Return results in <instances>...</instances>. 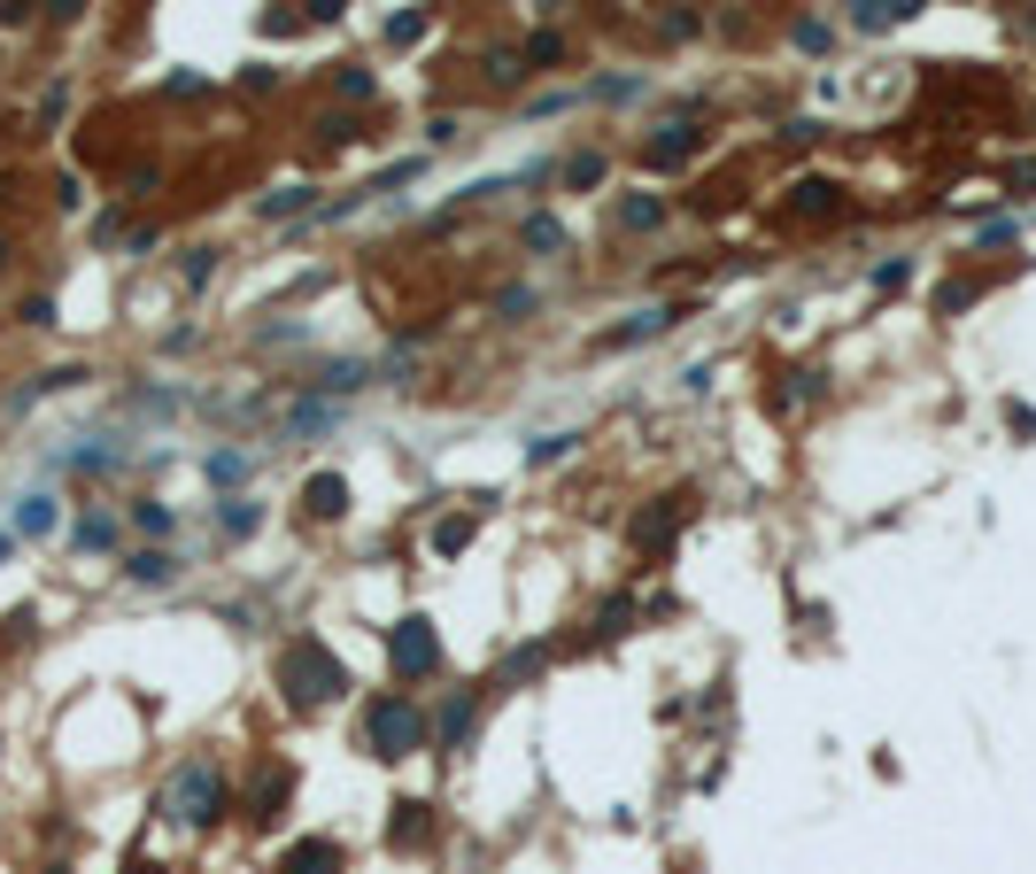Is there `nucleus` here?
I'll return each instance as SVG.
<instances>
[{
    "instance_id": "f257e3e1",
    "label": "nucleus",
    "mask_w": 1036,
    "mask_h": 874,
    "mask_svg": "<svg viewBox=\"0 0 1036 874\" xmlns=\"http://www.w3.org/2000/svg\"><path fill=\"white\" fill-rule=\"evenodd\" d=\"M279 682H287V697H295V704H326V697H341V689H348L341 658H333L326 643H295V650L279 658Z\"/></svg>"
},
{
    "instance_id": "f03ea898",
    "label": "nucleus",
    "mask_w": 1036,
    "mask_h": 874,
    "mask_svg": "<svg viewBox=\"0 0 1036 874\" xmlns=\"http://www.w3.org/2000/svg\"><path fill=\"white\" fill-rule=\"evenodd\" d=\"M363 743H371L379 758H410V751L426 743V719H418L402 697H379V704H371V719H363Z\"/></svg>"
},
{
    "instance_id": "7ed1b4c3",
    "label": "nucleus",
    "mask_w": 1036,
    "mask_h": 874,
    "mask_svg": "<svg viewBox=\"0 0 1036 874\" xmlns=\"http://www.w3.org/2000/svg\"><path fill=\"white\" fill-rule=\"evenodd\" d=\"M225 813V782L193 758V766H178V782H171V821H186V828H201V821H217Z\"/></svg>"
},
{
    "instance_id": "20e7f679",
    "label": "nucleus",
    "mask_w": 1036,
    "mask_h": 874,
    "mask_svg": "<svg viewBox=\"0 0 1036 874\" xmlns=\"http://www.w3.org/2000/svg\"><path fill=\"white\" fill-rule=\"evenodd\" d=\"M387 658H395V674H402V682H426V674L441 666V643H434V627H426V619H402V627L387 635Z\"/></svg>"
},
{
    "instance_id": "39448f33",
    "label": "nucleus",
    "mask_w": 1036,
    "mask_h": 874,
    "mask_svg": "<svg viewBox=\"0 0 1036 874\" xmlns=\"http://www.w3.org/2000/svg\"><path fill=\"white\" fill-rule=\"evenodd\" d=\"M696 148H704V132H696V125H666V132L642 148V163H650V171H674V163H689Z\"/></svg>"
},
{
    "instance_id": "423d86ee",
    "label": "nucleus",
    "mask_w": 1036,
    "mask_h": 874,
    "mask_svg": "<svg viewBox=\"0 0 1036 874\" xmlns=\"http://www.w3.org/2000/svg\"><path fill=\"white\" fill-rule=\"evenodd\" d=\"M928 0H851L844 16L859 23V31H889V23H905V16H920Z\"/></svg>"
},
{
    "instance_id": "0eeeda50",
    "label": "nucleus",
    "mask_w": 1036,
    "mask_h": 874,
    "mask_svg": "<svg viewBox=\"0 0 1036 874\" xmlns=\"http://www.w3.org/2000/svg\"><path fill=\"white\" fill-rule=\"evenodd\" d=\"M689 519V496H666V512H650V519H635V549H666L674 542V526Z\"/></svg>"
},
{
    "instance_id": "6e6552de",
    "label": "nucleus",
    "mask_w": 1036,
    "mask_h": 874,
    "mask_svg": "<svg viewBox=\"0 0 1036 874\" xmlns=\"http://www.w3.org/2000/svg\"><path fill=\"white\" fill-rule=\"evenodd\" d=\"M302 504H310L318 519H341V512H348V480H341V473H318V480L302 488Z\"/></svg>"
},
{
    "instance_id": "1a4fd4ad",
    "label": "nucleus",
    "mask_w": 1036,
    "mask_h": 874,
    "mask_svg": "<svg viewBox=\"0 0 1036 874\" xmlns=\"http://www.w3.org/2000/svg\"><path fill=\"white\" fill-rule=\"evenodd\" d=\"M279 874H341V852H333V844H295V852L279 860Z\"/></svg>"
},
{
    "instance_id": "9d476101",
    "label": "nucleus",
    "mask_w": 1036,
    "mask_h": 874,
    "mask_svg": "<svg viewBox=\"0 0 1036 874\" xmlns=\"http://www.w3.org/2000/svg\"><path fill=\"white\" fill-rule=\"evenodd\" d=\"M124 573H132L140 588H171V580H178V557H163V549H140Z\"/></svg>"
},
{
    "instance_id": "9b49d317",
    "label": "nucleus",
    "mask_w": 1036,
    "mask_h": 874,
    "mask_svg": "<svg viewBox=\"0 0 1036 874\" xmlns=\"http://www.w3.org/2000/svg\"><path fill=\"white\" fill-rule=\"evenodd\" d=\"M836 209H844V193H836L828 178H805V186H797V217H836Z\"/></svg>"
},
{
    "instance_id": "f8f14e48",
    "label": "nucleus",
    "mask_w": 1036,
    "mask_h": 874,
    "mask_svg": "<svg viewBox=\"0 0 1036 874\" xmlns=\"http://www.w3.org/2000/svg\"><path fill=\"white\" fill-rule=\"evenodd\" d=\"M402 821H387V836L395 844H426V805H395Z\"/></svg>"
},
{
    "instance_id": "ddd939ff",
    "label": "nucleus",
    "mask_w": 1036,
    "mask_h": 874,
    "mask_svg": "<svg viewBox=\"0 0 1036 874\" xmlns=\"http://www.w3.org/2000/svg\"><path fill=\"white\" fill-rule=\"evenodd\" d=\"M472 542V519H441L434 526V549H465Z\"/></svg>"
},
{
    "instance_id": "4468645a",
    "label": "nucleus",
    "mask_w": 1036,
    "mask_h": 874,
    "mask_svg": "<svg viewBox=\"0 0 1036 874\" xmlns=\"http://www.w3.org/2000/svg\"><path fill=\"white\" fill-rule=\"evenodd\" d=\"M596 178H604V156H572L565 163V186H596Z\"/></svg>"
},
{
    "instance_id": "2eb2a0df",
    "label": "nucleus",
    "mask_w": 1036,
    "mask_h": 874,
    "mask_svg": "<svg viewBox=\"0 0 1036 874\" xmlns=\"http://www.w3.org/2000/svg\"><path fill=\"white\" fill-rule=\"evenodd\" d=\"M16 526H23V534H47V526H54V512H47V496H31V504L16 512Z\"/></svg>"
},
{
    "instance_id": "dca6fc26",
    "label": "nucleus",
    "mask_w": 1036,
    "mask_h": 874,
    "mask_svg": "<svg viewBox=\"0 0 1036 874\" xmlns=\"http://www.w3.org/2000/svg\"><path fill=\"white\" fill-rule=\"evenodd\" d=\"M557 54H565L557 31H534V39H526V62H557Z\"/></svg>"
},
{
    "instance_id": "f3484780",
    "label": "nucleus",
    "mask_w": 1036,
    "mask_h": 874,
    "mask_svg": "<svg viewBox=\"0 0 1036 874\" xmlns=\"http://www.w3.org/2000/svg\"><path fill=\"white\" fill-rule=\"evenodd\" d=\"M557 240H565L557 217H534V225H526V248H557Z\"/></svg>"
},
{
    "instance_id": "a211bd4d",
    "label": "nucleus",
    "mask_w": 1036,
    "mask_h": 874,
    "mask_svg": "<svg viewBox=\"0 0 1036 874\" xmlns=\"http://www.w3.org/2000/svg\"><path fill=\"white\" fill-rule=\"evenodd\" d=\"M78 542H86V549H109V542H117V526H109V519H86V526H78Z\"/></svg>"
},
{
    "instance_id": "6ab92c4d",
    "label": "nucleus",
    "mask_w": 1036,
    "mask_h": 874,
    "mask_svg": "<svg viewBox=\"0 0 1036 874\" xmlns=\"http://www.w3.org/2000/svg\"><path fill=\"white\" fill-rule=\"evenodd\" d=\"M326 418H333V410H326V403H302V410H295V434H318V426H326Z\"/></svg>"
},
{
    "instance_id": "aec40b11",
    "label": "nucleus",
    "mask_w": 1036,
    "mask_h": 874,
    "mask_svg": "<svg viewBox=\"0 0 1036 874\" xmlns=\"http://www.w3.org/2000/svg\"><path fill=\"white\" fill-rule=\"evenodd\" d=\"M140 534H171V512L163 504H140Z\"/></svg>"
},
{
    "instance_id": "412c9836",
    "label": "nucleus",
    "mask_w": 1036,
    "mask_h": 874,
    "mask_svg": "<svg viewBox=\"0 0 1036 874\" xmlns=\"http://www.w3.org/2000/svg\"><path fill=\"white\" fill-rule=\"evenodd\" d=\"M47 8H54V16H86V0H47Z\"/></svg>"
}]
</instances>
